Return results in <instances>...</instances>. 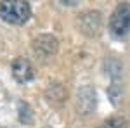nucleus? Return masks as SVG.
Returning a JSON list of instances; mask_svg holds the SVG:
<instances>
[{"instance_id":"nucleus-1","label":"nucleus","mask_w":130,"mask_h":128,"mask_svg":"<svg viewBox=\"0 0 130 128\" xmlns=\"http://www.w3.org/2000/svg\"><path fill=\"white\" fill-rule=\"evenodd\" d=\"M31 16V7L23 0L0 2V19L9 24H24Z\"/></svg>"},{"instance_id":"nucleus-2","label":"nucleus","mask_w":130,"mask_h":128,"mask_svg":"<svg viewBox=\"0 0 130 128\" xmlns=\"http://www.w3.org/2000/svg\"><path fill=\"white\" fill-rule=\"evenodd\" d=\"M109 31L116 38L125 36L130 31V4L128 2L118 4V5L115 7V10L111 12Z\"/></svg>"},{"instance_id":"nucleus-3","label":"nucleus","mask_w":130,"mask_h":128,"mask_svg":"<svg viewBox=\"0 0 130 128\" xmlns=\"http://www.w3.org/2000/svg\"><path fill=\"white\" fill-rule=\"evenodd\" d=\"M12 75H14V78L18 83H28L33 80L35 76V69L31 66V62L28 59H24V57H18V59H14L12 62Z\"/></svg>"},{"instance_id":"nucleus-4","label":"nucleus","mask_w":130,"mask_h":128,"mask_svg":"<svg viewBox=\"0 0 130 128\" xmlns=\"http://www.w3.org/2000/svg\"><path fill=\"white\" fill-rule=\"evenodd\" d=\"M33 50L40 57H50L57 50V38L52 35H40L33 40Z\"/></svg>"},{"instance_id":"nucleus-5","label":"nucleus","mask_w":130,"mask_h":128,"mask_svg":"<svg viewBox=\"0 0 130 128\" xmlns=\"http://www.w3.org/2000/svg\"><path fill=\"white\" fill-rule=\"evenodd\" d=\"M78 24L83 33L87 35H97L101 30V12L97 10H90V12H85L82 14L80 19H78Z\"/></svg>"},{"instance_id":"nucleus-6","label":"nucleus","mask_w":130,"mask_h":128,"mask_svg":"<svg viewBox=\"0 0 130 128\" xmlns=\"http://www.w3.org/2000/svg\"><path fill=\"white\" fill-rule=\"evenodd\" d=\"M127 119L125 118H120V116H113V118L106 119L102 123V128H127Z\"/></svg>"}]
</instances>
